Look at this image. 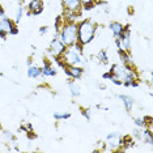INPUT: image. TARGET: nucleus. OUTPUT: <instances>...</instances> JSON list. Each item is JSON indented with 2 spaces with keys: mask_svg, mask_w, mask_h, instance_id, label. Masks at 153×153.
Masks as SVG:
<instances>
[{
  "mask_svg": "<svg viewBox=\"0 0 153 153\" xmlns=\"http://www.w3.org/2000/svg\"><path fill=\"white\" fill-rule=\"evenodd\" d=\"M64 7V11L71 12H80L81 11V1L80 0H62Z\"/></svg>",
  "mask_w": 153,
  "mask_h": 153,
  "instance_id": "9d476101",
  "label": "nucleus"
},
{
  "mask_svg": "<svg viewBox=\"0 0 153 153\" xmlns=\"http://www.w3.org/2000/svg\"><path fill=\"white\" fill-rule=\"evenodd\" d=\"M62 27V17L58 16L56 20H55V30H56V34H59V30Z\"/></svg>",
  "mask_w": 153,
  "mask_h": 153,
  "instance_id": "a878e982",
  "label": "nucleus"
},
{
  "mask_svg": "<svg viewBox=\"0 0 153 153\" xmlns=\"http://www.w3.org/2000/svg\"><path fill=\"white\" fill-rule=\"evenodd\" d=\"M140 140H143L144 143H147L148 145L153 144V134H152V128L149 127H144L141 130V137Z\"/></svg>",
  "mask_w": 153,
  "mask_h": 153,
  "instance_id": "2eb2a0df",
  "label": "nucleus"
},
{
  "mask_svg": "<svg viewBox=\"0 0 153 153\" xmlns=\"http://www.w3.org/2000/svg\"><path fill=\"white\" fill-rule=\"evenodd\" d=\"M68 88H69V93H71V96L74 97V98H76V97H80V94H81V90H80V88L75 84L74 81H69L68 82Z\"/></svg>",
  "mask_w": 153,
  "mask_h": 153,
  "instance_id": "a211bd4d",
  "label": "nucleus"
},
{
  "mask_svg": "<svg viewBox=\"0 0 153 153\" xmlns=\"http://www.w3.org/2000/svg\"><path fill=\"white\" fill-rule=\"evenodd\" d=\"M43 12V4L42 0H30L29 4H27V16H38Z\"/></svg>",
  "mask_w": 153,
  "mask_h": 153,
  "instance_id": "6e6552de",
  "label": "nucleus"
},
{
  "mask_svg": "<svg viewBox=\"0 0 153 153\" xmlns=\"http://www.w3.org/2000/svg\"><path fill=\"white\" fill-rule=\"evenodd\" d=\"M126 72H127V68L124 67L123 64H114V65H111V68H110V74L113 75V77H117L119 80H123Z\"/></svg>",
  "mask_w": 153,
  "mask_h": 153,
  "instance_id": "9b49d317",
  "label": "nucleus"
},
{
  "mask_svg": "<svg viewBox=\"0 0 153 153\" xmlns=\"http://www.w3.org/2000/svg\"><path fill=\"white\" fill-rule=\"evenodd\" d=\"M102 77H103V79H106V80H111L113 75H111V74H110V71H109V72H106V74H103V75H102Z\"/></svg>",
  "mask_w": 153,
  "mask_h": 153,
  "instance_id": "7c9ffc66",
  "label": "nucleus"
},
{
  "mask_svg": "<svg viewBox=\"0 0 153 153\" xmlns=\"http://www.w3.org/2000/svg\"><path fill=\"white\" fill-rule=\"evenodd\" d=\"M118 135H119V134H118V132H110V134H109V135H107V136H106V139H107V140H110V139H114V137H117Z\"/></svg>",
  "mask_w": 153,
  "mask_h": 153,
  "instance_id": "c756f323",
  "label": "nucleus"
},
{
  "mask_svg": "<svg viewBox=\"0 0 153 153\" xmlns=\"http://www.w3.org/2000/svg\"><path fill=\"white\" fill-rule=\"evenodd\" d=\"M111 81H113L115 85H118V86L123 85V81H122V80H119V79H117V77H111Z\"/></svg>",
  "mask_w": 153,
  "mask_h": 153,
  "instance_id": "cd10ccee",
  "label": "nucleus"
},
{
  "mask_svg": "<svg viewBox=\"0 0 153 153\" xmlns=\"http://www.w3.org/2000/svg\"><path fill=\"white\" fill-rule=\"evenodd\" d=\"M27 76L30 79H38L42 76V67H38V65H27Z\"/></svg>",
  "mask_w": 153,
  "mask_h": 153,
  "instance_id": "dca6fc26",
  "label": "nucleus"
},
{
  "mask_svg": "<svg viewBox=\"0 0 153 153\" xmlns=\"http://www.w3.org/2000/svg\"><path fill=\"white\" fill-rule=\"evenodd\" d=\"M115 46H117L118 50L120 48V41H119V38H115Z\"/></svg>",
  "mask_w": 153,
  "mask_h": 153,
  "instance_id": "2f4dec72",
  "label": "nucleus"
},
{
  "mask_svg": "<svg viewBox=\"0 0 153 153\" xmlns=\"http://www.w3.org/2000/svg\"><path fill=\"white\" fill-rule=\"evenodd\" d=\"M98 59H100L101 62H102L103 64H107V63H109V55H107L106 50H100V53H98Z\"/></svg>",
  "mask_w": 153,
  "mask_h": 153,
  "instance_id": "412c9836",
  "label": "nucleus"
},
{
  "mask_svg": "<svg viewBox=\"0 0 153 153\" xmlns=\"http://www.w3.org/2000/svg\"><path fill=\"white\" fill-rule=\"evenodd\" d=\"M24 7L22 5H20L19 8H17V12H16V19H15V24H19L20 21H21V19H22V16H24Z\"/></svg>",
  "mask_w": 153,
  "mask_h": 153,
  "instance_id": "4be33fe9",
  "label": "nucleus"
},
{
  "mask_svg": "<svg viewBox=\"0 0 153 153\" xmlns=\"http://www.w3.org/2000/svg\"><path fill=\"white\" fill-rule=\"evenodd\" d=\"M67 50V46L64 45V42L60 39L59 34H55L54 39L50 42V48H48V53L53 55L54 58H60L64 54V51Z\"/></svg>",
  "mask_w": 153,
  "mask_h": 153,
  "instance_id": "39448f33",
  "label": "nucleus"
},
{
  "mask_svg": "<svg viewBox=\"0 0 153 153\" xmlns=\"http://www.w3.org/2000/svg\"><path fill=\"white\" fill-rule=\"evenodd\" d=\"M69 47H72V48H74L75 51H77L79 54H82V47H84V46H82L81 43H79V42H75L74 45H72V46H69Z\"/></svg>",
  "mask_w": 153,
  "mask_h": 153,
  "instance_id": "393cba45",
  "label": "nucleus"
},
{
  "mask_svg": "<svg viewBox=\"0 0 153 153\" xmlns=\"http://www.w3.org/2000/svg\"><path fill=\"white\" fill-rule=\"evenodd\" d=\"M109 29H110V32L113 33L114 37L119 38L122 36V33H123V30H124V25L120 24V22H118V21H111L109 24Z\"/></svg>",
  "mask_w": 153,
  "mask_h": 153,
  "instance_id": "ddd939ff",
  "label": "nucleus"
},
{
  "mask_svg": "<svg viewBox=\"0 0 153 153\" xmlns=\"http://www.w3.org/2000/svg\"><path fill=\"white\" fill-rule=\"evenodd\" d=\"M26 64H27V65H30V64H32V59H27V62H26Z\"/></svg>",
  "mask_w": 153,
  "mask_h": 153,
  "instance_id": "473e14b6",
  "label": "nucleus"
},
{
  "mask_svg": "<svg viewBox=\"0 0 153 153\" xmlns=\"http://www.w3.org/2000/svg\"><path fill=\"white\" fill-rule=\"evenodd\" d=\"M118 97H119V100L123 102V106L126 107V110L128 111V113H131L132 109H134V105H135L134 98L130 97V96H127V94H119Z\"/></svg>",
  "mask_w": 153,
  "mask_h": 153,
  "instance_id": "4468645a",
  "label": "nucleus"
},
{
  "mask_svg": "<svg viewBox=\"0 0 153 153\" xmlns=\"http://www.w3.org/2000/svg\"><path fill=\"white\" fill-rule=\"evenodd\" d=\"M4 137H5V140H8V141H13V140H15V136H13V134L11 131H5L4 132Z\"/></svg>",
  "mask_w": 153,
  "mask_h": 153,
  "instance_id": "bb28decb",
  "label": "nucleus"
},
{
  "mask_svg": "<svg viewBox=\"0 0 153 153\" xmlns=\"http://www.w3.org/2000/svg\"><path fill=\"white\" fill-rule=\"evenodd\" d=\"M59 37L67 47L72 46L75 42H77V24L65 21L59 30Z\"/></svg>",
  "mask_w": 153,
  "mask_h": 153,
  "instance_id": "f03ea898",
  "label": "nucleus"
},
{
  "mask_svg": "<svg viewBox=\"0 0 153 153\" xmlns=\"http://www.w3.org/2000/svg\"><path fill=\"white\" fill-rule=\"evenodd\" d=\"M55 75H56V69L48 63L47 60H45L43 67H42V76H45V77H53Z\"/></svg>",
  "mask_w": 153,
  "mask_h": 153,
  "instance_id": "f3484780",
  "label": "nucleus"
},
{
  "mask_svg": "<svg viewBox=\"0 0 153 153\" xmlns=\"http://www.w3.org/2000/svg\"><path fill=\"white\" fill-rule=\"evenodd\" d=\"M64 72L67 74L68 77H71L72 80H79L84 75V68H82L81 65H65Z\"/></svg>",
  "mask_w": 153,
  "mask_h": 153,
  "instance_id": "0eeeda50",
  "label": "nucleus"
},
{
  "mask_svg": "<svg viewBox=\"0 0 153 153\" xmlns=\"http://www.w3.org/2000/svg\"><path fill=\"white\" fill-rule=\"evenodd\" d=\"M134 123H135V126L139 127V128H144V127H145V120H144V118H135V119H134Z\"/></svg>",
  "mask_w": 153,
  "mask_h": 153,
  "instance_id": "5701e85b",
  "label": "nucleus"
},
{
  "mask_svg": "<svg viewBox=\"0 0 153 153\" xmlns=\"http://www.w3.org/2000/svg\"><path fill=\"white\" fill-rule=\"evenodd\" d=\"M96 32H97V25L92 20L86 19L77 22V42L81 43L82 46L89 45L94 39Z\"/></svg>",
  "mask_w": 153,
  "mask_h": 153,
  "instance_id": "f257e3e1",
  "label": "nucleus"
},
{
  "mask_svg": "<svg viewBox=\"0 0 153 153\" xmlns=\"http://www.w3.org/2000/svg\"><path fill=\"white\" fill-rule=\"evenodd\" d=\"M62 60L64 62L65 65H81L84 63L82 60V54H79L77 51H75L72 47H67V50L64 51V54L62 55Z\"/></svg>",
  "mask_w": 153,
  "mask_h": 153,
  "instance_id": "20e7f679",
  "label": "nucleus"
},
{
  "mask_svg": "<svg viewBox=\"0 0 153 153\" xmlns=\"http://www.w3.org/2000/svg\"><path fill=\"white\" fill-rule=\"evenodd\" d=\"M120 41V48L124 51H131V30L130 25L124 26V30L122 33V36L119 37Z\"/></svg>",
  "mask_w": 153,
  "mask_h": 153,
  "instance_id": "423d86ee",
  "label": "nucleus"
},
{
  "mask_svg": "<svg viewBox=\"0 0 153 153\" xmlns=\"http://www.w3.org/2000/svg\"><path fill=\"white\" fill-rule=\"evenodd\" d=\"M122 144H123V137L118 135L117 137L107 140V148L109 151H122Z\"/></svg>",
  "mask_w": 153,
  "mask_h": 153,
  "instance_id": "f8f14e48",
  "label": "nucleus"
},
{
  "mask_svg": "<svg viewBox=\"0 0 153 153\" xmlns=\"http://www.w3.org/2000/svg\"><path fill=\"white\" fill-rule=\"evenodd\" d=\"M93 1H94V3H96V1H102V0H93Z\"/></svg>",
  "mask_w": 153,
  "mask_h": 153,
  "instance_id": "72a5a7b5",
  "label": "nucleus"
},
{
  "mask_svg": "<svg viewBox=\"0 0 153 153\" xmlns=\"http://www.w3.org/2000/svg\"><path fill=\"white\" fill-rule=\"evenodd\" d=\"M81 114H82V117H84L86 120L92 119V110L90 109H81Z\"/></svg>",
  "mask_w": 153,
  "mask_h": 153,
  "instance_id": "b1692460",
  "label": "nucleus"
},
{
  "mask_svg": "<svg viewBox=\"0 0 153 153\" xmlns=\"http://www.w3.org/2000/svg\"><path fill=\"white\" fill-rule=\"evenodd\" d=\"M47 32H48V26H41L39 27V34L41 36H45Z\"/></svg>",
  "mask_w": 153,
  "mask_h": 153,
  "instance_id": "c85d7f7f",
  "label": "nucleus"
},
{
  "mask_svg": "<svg viewBox=\"0 0 153 153\" xmlns=\"http://www.w3.org/2000/svg\"><path fill=\"white\" fill-rule=\"evenodd\" d=\"M8 34L16 36V34H19V29H17L15 21H12L5 15V12L0 8V38L4 39Z\"/></svg>",
  "mask_w": 153,
  "mask_h": 153,
  "instance_id": "7ed1b4c3",
  "label": "nucleus"
},
{
  "mask_svg": "<svg viewBox=\"0 0 153 153\" xmlns=\"http://www.w3.org/2000/svg\"><path fill=\"white\" fill-rule=\"evenodd\" d=\"M118 54H119L122 64H123L124 67L126 68H135L134 60H132V56H131L130 51H124V50H122V48H119V50H118Z\"/></svg>",
  "mask_w": 153,
  "mask_h": 153,
  "instance_id": "1a4fd4ad",
  "label": "nucleus"
},
{
  "mask_svg": "<svg viewBox=\"0 0 153 153\" xmlns=\"http://www.w3.org/2000/svg\"><path fill=\"white\" fill-rule=\"evenodd\" d=\"M81 1V8H84L85 11H90L94 7V1L93 0H80Z\"/></svg>",
  "mask_w": 153,
  "mask_h": 153,
  "instance_id": "aec40b11",
  "label": "nucleus"
},
{
  "mask_svg": "<svg viewBox=\"0 0 153 153\" xmlns=\"http://www.w3.org/2000/svg\"><path fill=\"white\" fill-rule=\"evenodd\" d=\"M54 118L56 120H67L71 118V113H68V111H64V113H59V111H56V113H54Z\"/></svg>",
  "mask_w": 153,
  "mask_h": 153,
  "instance_id": "6ab92c4d",
  "label": "nucleus"
}]
</instances>
